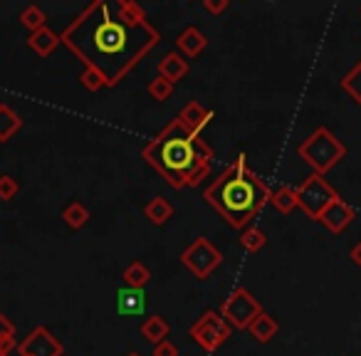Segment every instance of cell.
<instances>
[{"instance_id":"obj_1","label":"cell","mask_w":361,"mask_h":356,"mask_svg":"<svg viewBox=\"0 0 361 356\" xmlns=\"http://www.w3.org/2000/svg\"><path fill=\"white\" fill-rule=\"evenodd\" d=\"M60 37L85 67L104 77L106 87L119 85L161 40L159 30L146 20V11L134 0H119L116 6L94 0Z\"/></svg>"},{"instance_id":"obj_2","label":"cell","mask_w":361,"mask_h":356,"mask_svg":"<svg viewBox=\"0 0 361 356\" xmlns=\"http://www.w3.org/2000/svg\"><path fill=\"white\" fill-rule=\"evenodd\" d=\"M141 159L159 171L169 186L191 188L211 173L213 149L201 136L191 134L178 119H173L141 149Z\"/></svg>"},{"instance_id":"obj_3","label":"cell","mask_w":361,"mask_h":356,"mask_svg":"<svg viewBox=\"0 0 361 356\" xmlns=\"http://www.w3.org/2000/svg\"><path fill=\"white\" fill-rule=\"evenodd\" d=\"M270 193L272 191L260 178V173L250 168L247 156L240 154L203 191V198L211 203L213 211L226 218L228 226L245 231L252 218H257V213L270 203Z\"/></svg>"},{"instance_id":"obj_4","label":"cell","mask_w":361,"mask_h":356,"mask_svg":"<svg viewBox=\"0 0 361 356\" xmlns=\"http://www.w3.org/2000/svg\"><path fill=\"white\" fill-rule=\"evenodd\" d=\"M297 154H300V159H305V164L314 173L324 176L326 171H331L346 156V146L326 126H319L302 141Z\"/></svg>"},{"instance_id":"obj_5","label":"cell","mask_w":361,"mask_h":356,"mask_svg":"<svg viewBox=\"0 0 361 356\" xmlns=\"http://www.w3.org/2000/svg\"><path fill=\"white\" fill-rule=\"evenodd\" d=\"M334 198H339V193L326 183L324 176L319 173H312L307 176L305 181L300 183L297 188V206L305 211L307 218L312 221H319V216L324 213V208L329 206Z\"/></svg>"},{"instance_id":"obj_6","label":"cell","mask_w":361,"mask_h":356,"mask_svg":"<svg viewBox=\"0 0 361 356\" xmlns=\"http://www.w3.org/2000/svg\"><path fill=\"white\" fill-rule=\"evenodd\" d=\"M231 329H233V326L228 324L226 319H223L221 312L206 309L191 324L188 334H191V339L196 341V344L201 346V349L216 351V349H221V346L228 341V336H231Z\"/></svg>"},{"instance_id":"obj_7","label":"cell","mask_w":361,"mask_h":356,"mask_svg":"<svg viewBox=\"0 0 361 356\" xmlns=\"http://www.w3.org/2000/svg\"><path fill=\"white\" fill-rule=\"evenodd\" d=\"M260 312H262V305L257 302V297L252 295L250 290H245V287L233 290L231 295L226 297V302L221 305L223 319L231 326H235V329H247L250 321L255 319Z\"/></svg>"},{"instance_id":"obj_8","label":"cell","mask_w":361,"mask_h":356,"mask_svg":"<svg viewBox=\"0 0 361 356\" xmlns=\"http://www.w3.org/2000/svg\"><path fill=\"white\" fill-rule=\"evenodd\" d=\"M180 262L191 270V275H196L198 280H208L216 267H221L223 252L213 245L208 238H196L186 250L180 252Z\"/></svg>"},{"instance_id":"obj_9","label":"cell","mask_w":361,"mask_h":356,"mask_svg":"<svg viewBox=\"0 0 361 356\" xmlns=\"http://www.w3.org/2000/svg\"><path fill=\"white\" fill-rule=\"evenodd\" d=\"M18 354L20 356H65V346L62 341L52 334L47 326H35L30 334L18 344Z\"/></svg>"},{"instance_id":"obj_10","label":"cell","mask_w":361,"mask_h":356,"mask_svg":"<svg viewBox=\"0 0 361 356\" xmlns=\"http://www.w3.org/2000/svg\"><path fill=\"white\" fill-rule=\"evenodd\" d=\"M354 218H356L354 208H351L346 201H341V198H334V201H331L329 206L324 208V213L319 216V223L329 233L339 235V233H344L346 228H349L351 223H354Z\"/></svg>"},{"instance_id":"obj_11","label":"cell","mask_w":361,"mask_h":356,"mask_svg":"<svg viewBox=\"0 0 361 356\" xmlns=\"http://www.w3.org/2000/svg\"><path fill=\"white\" fill-rule=\"evenodd\" d=\"M176 119L180 121V124L186 126L191 134H196V136H201V131L206 129L208 124H211V119H213V111L211 109H206V106L201 104V102H188L183 109L178 111V116Z\"/></svg>"},{"instance_id":"obj_12","label":"cell","mask_w":361,"mask_h":356,"mask_svg":"<svg viewBox=\"0 0 361 356\" xmlns=\"http://www.w3.org/2000/svg\"><path fill=\"white\" fill-rule=\"evenodd\" d=\"M176 47H178V55L191 57L193 60V57H198L208 47V37L203 35L196 25H188L186 30L176 37Z\"/></svg>"},{"instance_id":"obj_13","label":"cell","mask_w":361,"mask_h":356,"mask_svg":"<svg viewBox=\"0 0 361 356\" xmlns=\"http://www.w3.org/2000/svg\"><path fill=\"white\" fill-rule=\"evenodd\" d=\"M62 37L57 35L55 30H50V27H40V30L30 32V37H27V47H30L32 52H37L40 57H50L52 52L60 47Z\"/></svg>"},{"instance_id":"obj_14","label":"cell","mask_w":361,"mask_h":356,"mask_svg":"<svg viewBox=\"0 0 361 356\" xmlns=\"http://www.w3.org/2000/svg\"><path fill=\"white\" fill-rule=\"evenodd\" d=\"M186 75H188V62L183 55H178V52H169V55L161 57L159 77H164V80H169L171 85H176V82L183 80Z\"/></svg>"},{"instance_id":"obj_15","label":"cell","mask_w":361,"mask_h":356,"mask_svg":"<svg viewBox=\"0 0 361 356\" xmlns=\"http://www.w3.org/2000/svg\"><path fill=\"white\" fill-rule=\"evenodd\" d=\"M116 307H119V312L124 317L144 314V309H146L144 290H131V287H126V290H119V295H116Z\"/></svg>"},{"instance_id":"obj_16","label":"cell","mask_w":361,"mask_h":356,"mask_svg":"<svg viewBox=\"0 0 361 356\" xmlns=\"http://www.w3.org/2000/svg\"><path fill=\"white\" fill-rule=\"evenodd\" d=\"M247 331H250L252 336H255L260 344H267V341L272 339V336L280 331V324H277V319L272 314H267L265 309L260 312V314L255 317V319L250 321V326H247Z\"/></svg>"},{"instance_id":"obj_17","label":"cell","mask_w":361,"mask_h":356,"mask_svg":"<svg viewBox=\"0 0 361 356\" xmlns=\"http://www.w3.org/2000/svg\"><path fill=\"white\" fill-rule=\"evenodd\" d=\"M144 216L149 218V223H154V226H166L169 218L173 216V206H171L164 196H154L144 206Z\"/></svg>"},{"instance_id":"obj_18","label":"cell","mask_w":361,"mask_h":356,"mask_svg":"<svg viewBox=\"0 0 361 356\" xmlns=\"http://www.w3.org/2000/svg\"><path fill=\"white\" fill-rule=\"evenodd\" d=\"M270 203L280 216H290L297 208V188L292 186H280L270 193Z\"/></svg>"},{"instance_id":"obj_19","label":"cell","mask_w":361,"mask_h":356,"mask_svg":"<svg viewBox=\"0 0 361 356\" xmlns=\"http://www.w3.org/2000/svg\"><path fill=\"white\" fill-rule=\"evenodd\" d=\"M141 336H144L146 341H151V344H159V341H164L166 336H169V331H171V326H169V321L164 319L161 314H156V317H149V319L141 324Z\"/></svg>"},{"instance_id":"obj_20","label":"cell","mask_w":361,"mask_h":356,"mask_svg":"<svg viewBox=\"0 0 361 356\" xmlns=\"http://www.w3.org/2000/svg\"><path fill=\"white\" fill-rule=\"evenodd\" d=\"M20 126H23L20 116H18L8 104H0V144L11 141L13 136L20 131Z\"/></svg>"},{"instance_id":"obj_21","label":"cell","mask_w":361,"mask_h":356,"mask_svg":"<svg viewBox=\"0 0 361 356\" xmlns=\"http://www.w3.org/2000/svg\"><path fill=\"white\" fill-rule=\"evenodd\" d=\"M121 277H124L126 287H131V290H144L146 282L151 280V272L141 260H134V262H129V265L124 267Z\"/></svg>"},{"instance_id":"obj_22","label":"cell","mask_w":361,"mask_h":356,"mask_svg":"<svg viewBox=\"0 0 361 356\" xmlns=\"http://www.w3.org/2000/svg\"><path fill=\"white\" fill-rule=\"evenodd\" d=\"M62 221L72 228V231H82V228L90 223V211L82 206L80 201H70L62 211Z\"/></svg>"},{"instance_id":"obj_23","label":"cell","mask_w":361,"mask_h":356,"mask_svg":"<svg viewBox=\"0 0 361 356\" xmlns=\"http://www.w3.org/2000/svg\"><path fill=\"white\" fill-rule=\"evenodd\" d=\"M238 243H240V247L245 252H260L262 247L267 245V235H265V231H260V228L247 226L245 231H240Z\"/></svg>"},{"instance_id":"obj_24","label":"cell","mask_w":361,"mask_h":356,"mask_svg":"<svg viewBox=\"0 0 361 356\" xmlns=\"http://www.w3.org/2000/svg\"><path fill=\"white\" fill-rule=\"evenodd\" d=\"M341 90H344L346 94H349L351 99L361 106V60L356 62V65L351 67L344 77H341Z\"/></svg>"},{"instance_id":"obj_25","label":"cell","mask_w":361,"mask_h":356,"mask_svg":"<svg viewBox=\"0 0 361 356\" xmlns=\"http://www.w3.org/2000/svg\"><path fill=\"white\" fill-rule=\"evenodd\" d=\"M45 23H47V16L37 3H30V6L23 8V13H20V25L23 27H27L30 32H35V30H40V27H45Z\"/></svg>"},{"instance_id":"obj_26","label":"cell","mask_w":361,"mask_h":356,"mask_svg":"<svg viewBox=\"0 0 361 356\" xmlns=\"http://www.w3.org/2000/svg\"><path fill=\"white\" fill-rule=\"evenodd\" d=\"M16 349V324L0 312V356H8Z\"/></svg>"},{"instance_id":"obj_27","label":"cell","mask_w":361,"mask_h":356,"mask_svg":"<svg viewBox=\"0 0 361 356\" xmlns=\"http://www.w3.org/2000/svg\"><path fill=\"white\" fill-rule=\"evenodd\" d=\"M77 80H80V85L85 87L87 92H99V90H104V87H106L104 77H102L97 70H92V67H85Z\"/></svg>"},{"instance_id":"obj_28","label":"cell","mask_w":361,"mask_h":356,"mask_svg":"<svg viewBox=\"0 0 361 356\" xmlns=\"http://www.w3.org/2000/svg\"><path fill=\"white\" fill-rule=\"evenodd\" d=\"M173 94V85L164 77H156V80L149 82V97L156 102H166L169 97Z\"/></svg>"},{"instance_id":"obj_29","label":"cell","mask_w":361,"mask_h":356,"mask_svg":"<svg viewBox=\"0 0 361 356\" xmlns=\"http://www.w3.org/2000/svg\"><path fill=\"white\" fill-rule=\"evenodd\" d=\"M18 191H20V186H18V181L11 173L0 176V201H13L18 196Z\"/></svg>"},{"instance_id":"obj_30","label":"cell","mask_w":361,"mask_h":356,"mask_svg":"<svg viewBox=\"0 0 361 356\" xmlns=\"http://www.w3.org/2000/svg\"><path fill=\"white\" fill-rule=\"evenodd\" d=\"M201 6H203V11L211 13V16H221V13H226L228 8H231V0H203Z\"/></svg>"},{"instance_id":"obj_31","label":"cell","mask_w":361,"mask_h":356,"mask_svg":"<svg viewBox=\"0 0 361 356\" xmlns=\"http://www.w3.org/2000/svg\"><path fill=\"white\" fill-rule=\"evenodd\" d=\"M154 356H178V349L169 339H164L159 344H154Z\"/></svg>"},{"instance_id":"obj_32","label":"cell","mask_w":361,"mask_h":356,"mask_svg":"<svg viewBox=\"0 0 361 356\" xmlns=\"http://www.w3.org/2000/svg\"><path fill=\"white\" fill-rule=\"evenodd\" d=\"M351 260H354L356 265H359V270H361V240L356 243L354 247H351Z\"/></svg>"},{"instance_id":"obj_33","label":"cell","mask_w":361,"mask_h":356,"mask_svg":"<svg viewBox=\"0 0 361 356\" xmlns=\"http://www.w3.org/2000/svg\"><path fill=\"white\" fill-rule=\"evenodd\" d=\"M126 356H141V354H136V351H131V354H126Z\"/></svg>"}]
</instances>
